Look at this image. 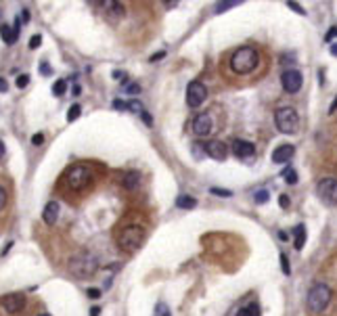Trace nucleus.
Instances as JSON below:
<instances>
[{
	"mask_svg": "<svg viewBox=\"0 0 337 316\" xmlns=\"http://www.w3.org/2000/svg\"><path fill=\"white\" fill-rule=\"evenodd\" d=\"M254 199H256V203H266L268 201V191H258L256 195H254Z\"/></svg>",
	"mask_w": 337,
	"mask_h": 316,
	"instance_id": "c85d7f7f",
	"label": "nucleus"
},
{
	"mask_svg": "<svg viewBox=\"0 0 337 316\" xmlns=\"http://www.w3.org/2000/svg\"><path fill=\"white\" fill-rule=\"evenodd\" d=\"M193 132H195V136H199V138H206V136H209V134L214 132V124H211L209 113L195 115V120H193Z\"/></svg>",
	"mask_w": 337,
	"mask_h": 316,
	"instance_id": "9b49d317",
	"label": "nucleus"
},
{
	"mask_svg": "<svg viewBox=\"0 0 337 316\" xmlns=\"http://www.w3.org/2000/svg\"><path fill=\"white\" fill-rule=\"evenodd\" d=\"M308 308L310 312H323L325 308L329 306V302H331V289H329V285H325V283H316L314 287H312L308 291Z\"/></svg>",
	"mask_w": 337,
	"mask_h": 316,
	"instance_id": "0eeeda50",
	"label": "nucleus"
},
{
	"mask_svg": "<svg viewBox=\"0 0 337 316\" xmlns=\"http://www.w3.org/2000/svg\"><path fill=\"white\" fill-rule=\"evenodd\" d=\"M331 54H335V57H337V44L331 46Z\"/></svg>",
	"mask_w": 337,
	"mask_h": 316,
	"instance_id": "8fccbe9b",
	"label": "nucleus"
},
{
	"mask_svg": "<svg viewBox=\"0 0 337 316\" xmlns=\"http://www.w3.org/2000/svg\"><path fill=\"white\" fill-rule=\"evenodd\" d=\"M40 42H42V36L40 34H34L32 38H29V49H38V46H40Z\"/></svg>",
	"mask_w": 337,
	"mask_h": 316,
	"instance_id": "7c9ffc66",
	"label": "nucleus"
},
{
	"mask_svg": "<svg viewBox=\"0 0 337 316\" xmlns=\"http://www.w3.org/2000/svg\"><path fill=\"white\" fill-rule=\"evenodd\" d=\"M2 155H4V143L0 140V159H2Z\"/></svg>",
	"mask_w": 337,
	"mask_h": 316,
	"instance_id": "09e8293b",
	"label": "nucleus"
},
{
	"mask_svg": "<svg viewBox=\"0 0 337 316\" xmlns=\"http://www.w3.org/2000/svg\"><path fill=\"white\" fill-rule=\"evenodd\" d=\"M316 195L325 205H337V178H323L316 184Z\"/></svg>",
	"mask_w": 337,
	"mask_h": 316,
	"instance_id": "6e6552de",
	"label": "nucleus"
},
{
	"mask_svg": "<svg viewBox=\"0 0 337 316\" xmlns=\"http://www.w3.org/2000/svg\"><path fill=\"white\" fill-rule=\"evenodd\" d=\"M97 270H99V260L90 251H82V254H78L69 260V272L76 279H90Z\"/></svg>",
	"mask_w": 337,
	"mask_h": 316,
	"instance_id": "7ed1b4c3",
	"label": "nucleus"
},
{
	"mask_svg": "<svg viewBox=\"0 0 337 316\" xmlns=\"http://www.w3.org/2000/svg\"><path fill=\"white\" fill-rule=\"evenodd\" d=\"M117 245L126 251H134L138 249L145 241V228L143 226H136V224H130V226H124L120 233L115 237Z\"/></svg>",
	"mask_w": 337,
	"mask_h": 316,
	"instance_id": "39448f33",
	"label": "nucleus"
},
{
	"mask_svg": "<svg viewBox=\"0 0 337 316\" xmlns=\"http://www.w3.org/2000/svg\"><path fill=\"white\" fill-rule=\"evenodd\" d=\"M29 297L26 293H9L0 297V316H27Z\"/></svg>",
	"mask_w": 337,
	"mask_h": 316,
	"instance_id": "20e7f679",
	"label": "nucleus"
},
{
	"mask_svg": "<svg viewBox=\"0 0 337 316\" xmlns=\"http://www.w3.org/2000/svg\"><path fill=\"white\" fill-rule=\"evenodd\" d=\"M293 155H295V147L293 145H281V147H277L272 151V161L274 163H285V161L291 159Z\"/></svg>",
	"mask_w": 337,
	"mask_h": 316,
	"instance_id": "2eb2a0df",
	"label": "nucleus"
},
{
	"mask_svg": "<svg viewBox=\"0 0 337 316\" xmlns=\"http://www.w3.org/2000/svg\"><path fill=\"white\" fill-rule=\"evenodd\" d=\"M32 143L38 147V145H42L44 143V136H42V134H34V136H32Z\"/></svg>",
	"mask_w": 337,
	"mask_h": 316,
	"instance_id": "58836bf2",
	"label": "nucleus"
},
{
	"mask_svg": "<svg viewBox=\"0 0 337 316\" xmlns=\"http://www.w3.org/2000/svg\"><path fill=\"white\" fill-rule=\"evenodd\" d=\"M80 113H82V107L80 105H72V107H69V111H67V122H76L78 117H80Z\"/></svg>",
	"mask_w": 337,
	"mask_h": 316,
	"instance_id": "4be33fe9",
	"label": "nucleus"
},
{
	"mask_svg": "<svg viewBox=\"0 0 337 316\" xmlns=\"http://www.w3.org/2000/svg\"><path fill=\"white\" fill-rule=\"evenodd\" d=\"M206 153L216 161H224L229 157V147H226L222 140H209L206 145Z\"/></svg>",
	"mask_w": 337,
	"mask_h": 316,
	"instance_id": "f8f14e48",
	"label": "nucleus"
},
{
	"mask_svg": "<svg viewBox=\"0 0 337 316\" xmlns=\"http://www.w3.org/2000/svg\"><path fill=\"white\" fill-rule=\"evenodd\" d=\"M27 82H29V76L23 74V76H19V78H17V82H15V84H17V88H26Z\"/></svg>",
	"mask_w": 337,
	"mask_h": 316,
	"instance_id": "473e14b6",
	"label": "nucleus"
},
{
	"mask_svg": "<svg viewBox=\"0 0 337 316\" xmlns=\"http://www.w3.org/2000/svg\"><path fill=\"white\" fill-rule=\"evenodd\" d=\"M258 65H260V51L256 46H239L237 51H233L229 59V67L237 76L254 74Z\"/></svg>",
	"mask_w": 337,
	"mask_h": 316,
	"instance_id": "f03ea898",
	"label": "nucleus"
},
{
	"mask_svg": "<svg viewBox=\"0 0 337 316\" xmlns=\"http://www.w3.org/2000/svg\"><path fill=\"white\" fill-rule=\"evenodd\" d=\"M97 184V172L92 163H74L65 168V172L59 176L57 180V193L63 197V199L72 201L74 197H84L92 193V188Z\"/></svg>",
	"mask_w": 337,
	"mask_h": 316,
	"instance_id": "f257e3e1",
	"label": "nucleus"
},
{
	"mask_svg": "<svg viewBox=\"0 0 337 316\" xmlns=\"http://www.w3.org/2000/svg\"><path fill=\"white\" fill-rule=\"evenodd\" d=\"M159 59H163V53H157V54H153V57H151V61L155 63V61H159Z\"/></svg>",
	"mask_w": 337,
	"mask_h": 316,
	"instance_id": "a18cd8bd",
	"label": "nucleus"
},
{
	"mask_svg": "<svg viewBox=\"0 0 337 316\" xmlns=\"http://www.w3.org/2000/svg\"><path fill=\"white\" fill-rule=\"evenodd\" d=\"M36 316H51L49 312H40V314H36Z\"/></svg>",
	"mask_w": 337,
	"mask_h": 316,
	"instance_id": "3c124183",
	"label": "nucleus"
},
{
	"mask_svg": "<svg viewBox=\"0 0 337 316\" xmlns=\"http://www.w3.org/2000/svg\"><path fill=\"white\" fill-rule=\"evenodd\" d=\"M122 184H124V188H126V191H136L138 184H140V174H138V172H134V170L126 172V174H124Z\"/></svg>",
	"mask_w": 337,
	"mask_h": 316,
	"instance_id": "f3484780",
	"label": "nucleus"
},
{
	"mask_svg": "<svg viewBox=\"0 0 337 316\" xmlns=\"http://www.w3.org/2000/svg\"><path fill=\"white\" fill-rule=\"evenodd\" d=\"M140 117H143V122H145L147 126L153 124V120H151V115H149V111H143V113H140Z\"/></svg>",
	"mask_w": 337,
	"mask_h": 316,
	"instance_id": "ea45409f",
	"label": "nucleus"
},
{
	"mask_svg": "<svg viewBox=\"0 0 337 316\" xmlns=\"http://www.w3.org/2000/svg\"><path fill=\"white\" fill-rule=\"evenodd\" d=\"M65 90H67V82H65V80H57V84L52 86V92L57 94V97H61V94H65Z\"/></svg>",
	"mask_w": 337,
	"mask_h": 316,
	"instance_id": "5701e85b",
	"label": "nucleus"
},
{
	"mask_svg": "<svg viewBox=\"0 0 337 316\" xmlns=\"http://www.w3.org/2000/svg\"><path fill=\"white\" fill-rule=\"evenodd\" d=\"M101 314V310H99V308L95 306V308H92V310H90V316H99Z\"/></svg>",
	"mask_w": 337,
	"mask_h": 316,
	"instance_id": "de8ad7c7",
	"label": "nucleus"
},
{
	"mask_svg": "<svg viewBox=\"0 0 337 316\" xmlns=\"http://www.w3.org/2000/svg\"><path fill=\"white\" fill-rule=\"evenodd\" d=\"M274 124H277L279 132L283 134H297L300 130V117H297L293 107H281L274 113Z\"/></svg>",
	"mask_w": 337,
	"mask_h": 316,
	"instance_id": "423d86ee",
	"label": "nucleus"
},
{
	"mask_svg": "<svg viewBox=\"0 0 337 316\" xmlns=\"http://www.w3.org/2000/svg\"><path fill=\"white\" fill-rule=\"evenodd\" d=\"M337 111V99L331 103V107H329V113H335Z\"/></svg>",
	"mask_w": 337,
	"mask_h": 316,
	"instance_id": "c03bdc74",
	"label": "nucleus"
},
{
	"mask_svg": "<svg viewBox=\"0 0 337 316\" xmlns=\"http://www.w3.org/2000/svg\"><path fill=\"white\" fill-rule=\"evenodd\" d=\"M234 6H239V2H218V4H216V13H222V11L234 9Z\"/></svg>",
	"mask_w": 337,
	"mask_h": 316,
	"instance_id": "a878e982",
	"label": "nucleus"
},
{
	"mask_svg": "<svg viewBox=\"0 0 337 316\" xmlns=\"http://www.w3.org/2000/svg\"><path fill=\"white\" fill-rule=\"evenodd\" d=\"M193 155H195V159H201V155H207L206 153V145L193 143Z\"/></svg>",
	"mask_w": 337,
	"mask_h": 316,
	"instance_id": "b1692460",
	"label": "nucleus"
},
{
	"mask_svg": "<svg viewBox=\"0 0 337 316\" xmlns=\"http://www.w3.org/2000/svg\"><path fill=\"white\" fill-rule=\"evenodd\" d=\"M233 153L239 157V159H247L256 153V145L249 143V140H243V138H237L233 140Z\"/></svg>",
	"mask_w": 337,
	"mask_h": 316,
	"instance_id": "ddd939ff",
	"label": "nucleus"
},
{
	"mask_svg": "<svg viewBox=\"0 0 337 316\" xmlns=\"http://www.w3.org/2000/svg\"><path fill=\"white\" fill-rule=\"evenodd\" d=\"M206 97H207L206 84H201L199 80H195V82L189 84V88H186V105H189L191 109L201 107L203 103H206Z\"/></svg>",
	"mask_w": 337,
	"mask_h": 316,
	"instance_id": "1a4fd4ad",
	"label": "nucleus"
},
{
	"mask_svg": "<svg viewBox=\"0 0 337 316\" xmlns=\"http://www.w3.org/2000/svg\"><path fill=\"white\" fill-rule=\"evenodd\" d=\"M337 38V26H333V27H329V31L325 34V40L327 42H331V40H335Z\"/></svg>",
	"mask_w": 337,
	"mask_h": 316,
	"instance_id": "2f4dec72",
	"label": "nucleus"
},
{
	"mask_svg": "<svg viewBox=\"0 0 337 316\" xmlns=\"http://www.w3.org/2000/svg\"><path fill=\"white\" fill-rule=\"evenodd\" d=\"M237 316H260V306L258 304H249L245 308H241L237 312Z\"/></svg>",
	"mask_w": 337,
	"mask_h": 316,
	"instance_id": "aec40b11",
	"label": "nucleus"
},
{
	"mask_svg": "<svg viewBox=\"0 0 337 316\" xmlns=\"http://www.w3.org/2000/svg\"><path fill=\"white\" fill-rule=\"evenodd\" d=\"M283 178H285L287 184H295L297 183V172L293 168H285L283 170Z\"/></svg>",
	"mask_w": 337,
	"mask_h": 316,
	"instance_id": "412c9836",
	"label": "nucleus"
},
{
	"mask_svg": "<svg viewBox=\"0 0 337 316\" xmlns=\"http://www.w3.org/2000/svg\"><path fill=\"white\" fill-rule=\"evenodd\" d=\"M19 23H21V19L15 21L13 27L6 26V23L0 26V38H2L6 44H15V42H17V38H19Z\"/></svg>",
	"mask_w": 337,
	"mask_h": 316,
	"instance_id": "4468645a",
	"label": "nucleus"
},
{
	"mask_svg": "<svg viewBox=\"0 0 337 316\" xmlns=\"http://www.w3.org/2000/svg\"><path fill=\"white\" fill-rule=\"evenodd\" d=\"M281 270H283V274H291V266H289V260L285 254H281Z\"/></svg>",
	"mask_w": 337,
	"mask_h": 316,
	"instance_id": "cd10ccee",
	"label": "nucleus"
},
{
	"mask_svg": "<svg viewBox=\"0 0 337 316\" xmlns=\"http://www.w3.org/2000/svg\"><path fill=\"white\" fill-rule=\"evenodd\" d=\"M155 316H170V308L163 302H159L157 306H155Z\"/></svg>",
	"mask_w": 337,
	"mask_h": 316,
	"instance_id": "393cba45",
	"label": "nucleus"
},
{
	"mask_svg": "<svg viewBox=\"0 0 337 316\" xmlns=\"http://www.w3.org/2000/svg\"><path fill=\"white\" fill-rule=\"evenodd\" d=\"M209 193L211 195H220V197H231L233 195V191H229V188H209Z\"/></svg>",
	"mask_w": 337,
	"mask_h": 316,
	"instance_id": "c756f323",
	"label": "nucleus"
},
{
	"mask_svg": "<svg viewBox=\"0 0 337 316\" xmlns=\"http://www.w3.org/2000/svg\"><path fill=\"white\" fill-rule=\"evenodd\" d=\"M281 84H283L285 92L295 94L302 90L304 76H302V72H297V69H287V72H283V76H281Z\"/></svg>",
	"mask_w": 337,
	"mask_h": 316,
	"instance_id": "9d476101",
	"label": "nucleus"
},
{
	"mask_svg": "<svg viewBox=\"0 0 337 316\" xmlns=\"http://www.w3.org/2000/svg\"><path fill=\"white\" fill-rule=\"evenodd\" d=\"M4 205H6V191L0 186V211L4 210Z\"/></svg>",
	"mask_w": 337,
	"mask_h": 316,
	"instance_id": "e433bc0d",
	"label": "nucleus"
},
{
	"mask_svg": "<svg viewBox=\"0 0 337 316\" xmlns=\"http://www.w3.org/2000/svg\"><path fill=\"white\" fill-rule=\"evenodd\" d=\"M113 109H120V111H124V109H128V103L115 99V101H113Z\"/></svg>",
	"mask_w": 337,
	"mask_h": 316,
	"instance_id": "f704fd0d",
	"label": "nucleus"
},
{
	"mask_svg": "<svg viewBox=\"0 0 337 316\" xmlns=\"http://www.w3.org/2000/svg\"><path fill=\"white\" fill-rule=\"evenodd\" d=\"M128 109H130V111H134V113H143V111H145L143 105H140V101H136V99H132V101L128 103Z\"/></svg>",
	"mask_w": 337,
	"mask_h": 316,
	"instance_id": "bb28decb",
	"label": "nucleus"
},
{
	"mask_svg": "<svg viewBox=\"0 0 337 316\" xmlns=\"http://www.w3.org/2000/svg\"><path fill=\"white\" fill-rule=\"evenodd\" d=\"M42 74H44V76H49V74H51V67H49V65H46V63H44V65H42Z\"/></svg>",
	"mask_w": 337,
	"mask_h": 316,
	"instance_id": "49530a36",
	"label": "nucleus"
},
{
	"mask_svg": "<svg viewBox=\"0 0 337 316\" xmlns=\"http://www.w3.org/2000/svg\"><path fill=\"white\" fill-rule=\"evenodd\" d=\"M287 6H289V9H293L297 15H306V11L302 9V6L300 4H297V2H287Z\"/></svg>",
	"mask_w": 337,
	"mask_h": 316,
	"instance_id": "72a5a7b5",
	"label": "nucleus"
},
{
	"mask_svg": "<svg viewBox=\"0 0 337 316\" xmlns=\"http://www.w3.org/2000/svg\"><path fill=\"white\" fill-rule=\"evenodd\" d=\"M304 243H306V226L300 224V226H295V231H293V245H295V249H302Z\"/></svg>",
	"mask_w": 337,
	"mask_h": 316,
	"instance_id": "6ab92c4d",
	"label": "nucleus"
},
{
	"mask_svg": "<svg viewBox=\"0 0 337 316\" xmlns=\"http://www.w3.org/2000/svg\"><path fill=\"white\" fill-rule=\"evenodd\" d=\"M279 205H281L283 210H287V208H289V197H287V195H281V197H279Z\"/></svg>",
	"mask_w": 337,
	"mask_h": 316,
	"instance_id": "4c0bfd02",
	"label": "nucleus"
},
{
	"mask_svg": "<svg viewBox=\"0 0 337 316\" xmlns=\"http://www.w3.org/2000/svg\"><path fill=\"white\" fill-rule=\"evenodd\" d=\"M88 297H92V299L101 297V289H88Z\"/></svg>",
	"mask_w": 337,
	"mask_h": 316,
	"instance_id": "a19ab883",
	"label": "nucleus"
},
{
	"mask_svg": "<svg viewBox=\"0 0 337 316\" xmlns=\"http://www.w3.org/2000/svg\"><path fill=\"white\" fill-rule=\"evenodd\" d=\"M113 78H122V82L126 84V80H124V78H126V74H124V72H113Z\"/></svg>",
	"mask_w": 337,
	"mask_h": 316,
	"instance_id": "37998d69",
	"label": "nucleus"
},
{
	"mask_svg": "<svg viewBox=\"0 0 337 316\" xmlns=\"http://www.w3.org/2000/svg\"><path fill=\"white\" fill-rule=\"evenodd\" d=\"M42 220L49 226H54V222L59 220V203L57 201H49V203H46V208L42 211Z\"/></svg>",
	"mask_w": 337,
	"mask_h": 316,
	"instance_id": "dca6fc26",
	"label": "nucleus"
},
{
	"mask_svg": "<svg viewBox=\"0 0 337 316\" xmlns=\"http://www.w3.org/2000/svg\"><path fill=\"white\" fill-rule=\"evenodd\" d=\"M6 88H9V84H6L4 78H0V92H6Z\"/></svg>",
	"mask_w": 337,
	"mask_h": 316,
	"instance_id": "79ce46f5",
	"label": "nucleus"
},
{
	"mask_svg": "<svg viewBox=\"0 0 337 316\" xmlns=\"http://www.w3.org/2000/svg\"><path fill=\"white\" fill-rule=\"evenodd\" d=\"M195 205H197V199L191 195H180L176 199V208H180V210H193Z\"/></svg>",
	"mask_w": 337,
	"mask_h": 316,
	"instance_id": "a211bd4d",
	"label": "nucleus"
},
{
	"mask_svg": "<svg viewBox=\"0 0 337 316\" xmlns=\"http://www.w3.org/2000/svg\"><path fill=\"white\" fill-rule=\"evenodd\" d=\"M126 92H128V94H138V92H140V86H138V84H128V86H126Z\"/></svg>",
	"mask_w": 337,
	"mask_h": 316,
	"instance_id": "c9c22d12",
	"label": "nucleus"
}]
</instances>
